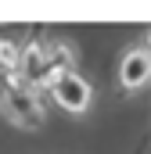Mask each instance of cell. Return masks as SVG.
<instances>
[{"label":"cell","instance_id":"cell-1","mask_svg":"<svg viewBox=\"0 0 151 154\" xmlns=\"http://www.w3.org/2000/svg\"><path fill=\"white\" fill-rule=\"evenodd\" d=\"M0 111H4V118H7L11 125H18V129H25V133L40 129L43 118H47L40 93L18 75V72L0 75Z\"/></svg>","mask_w":151,"mask_h":154},{"label":"cell","instance_id":"cell-2","mask_svg":"<svg viewBox=\"0 0 151 154\" xmlns=\"http://www.w3.org/2000/svg\"><path fill=\"white\" fill-rule=\"evenodd\" d=\"M50 97H54V104L65 108L69 115H83V111L90 108V100H94V86L79 75V72H69V75H61L54 82Z\"/></svg>","mask_w":151,"mask_h":154},{"label":"cell","instance_id":"cell-3","mask_svg":"<svg viewBox=\"0 0 151 154\" xmlns=\"http://www.w3.org/2000/svg\"><path fill=\"white\" fill-rule=\"evenodd\" d=\"M119 82L122 90H140L151 82V54L144 47H130L119 61Z\"/></svg>","mask_w":151,"mask_h":154},{"label":"cell","instance_id":"cell-4","mask_svg":"<svg viewBox=\"0 0 151 154\" xmlns=\"http://www.w3.org/2000/svg\"><path fill=\"white\" fill-rule=\"evenodd\" d=\"M18 61H22V47H18L14 39L0 36V68H7V72H18Z\"/></svg>","mask_w":151,"mask_h":154},{"label":"cell","instance_id":"cell-5","mask_svg":"<svg viewBox=\"0 0 151 154\" xmlns=\"http://www.w3.org/2000/svg\"><path fill=\"white\" fill-rule=\"evenodd\" d=\"M144 50H148V54H151V32H148V47H144Z\"/></svg>","mask_w":151,"mask_h":154}]
</instances>
